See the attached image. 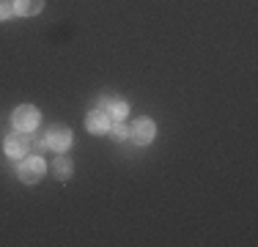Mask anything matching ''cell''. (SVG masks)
I'll return each instance as SVG.
<instances>
[{
    "label": "cell",
    "instance_id": "6da1fadb",
    "mask_svg": "<svg viewBox=\"0 0 258 247\" xmlns=\"http://www.w3.org/2000/svg\"><path fill=\"white\" fill-rule=\"evenodd\" d=\"M11 121H14V127L20 129V132H30V129L39 127V110H36L33 104H20V107L14 110V115H11Z\"/></svg>",
    "mask_w": 258,
    "mask_h": 247
},
{
    "label": "cell",
    "instance_id": "7a4b0ae2",
    "mask_svg": "<svg viewBox=\"0 0 258 247\" xmlns=\"http://www.w3.org/2000/svg\"><path fill=\"white\" fill-rule=\"evenodd\" d=\"M3 148H6V154H9L11 159H20L22 154H28V148H30V140H28V132H11L9 138L3 140Z\"/></svg>",
    "mask_w": 258,
    "mask_h": 247
},
{
    "label": "cell",
    "instance_id": "3957f363",
    "mask_svg": "<svg viewBox=\"0 0 258 247\" xmlns=\"http://www.w3.org/2000/svg\"><path fill=\"white\" fill-rule=\"evenodd\" d=\"M17 173H20V178L25 184H36L41 176H44V162H41L39 157H28V159L20 162V170Z\"/></svg>",
    "mask_w": 258,
    "mask_h": 247
},
{
    "label": "cell",
    "instance_id": "277c9868",
    "mask_svg": "<svg viewBox=\"0 0 258 247\" xmlns=\"http://www.w3.org/2000/svg\"><path fill=\"white\" fill-rule=\"evenodd\" d=\"M129 135H132V140L138 146H149L151 140H154V135H157V127H154L151 118H138L132 124V132Z\"/></svg>",
    "mask_w": 258,
    "mask_h": 247
},
{
    "label": "cell",
    "instance_id": "5b68a950",
    "mask_svg": "<svg viewBox=\"0 0 258 247\" xmlns=\"http://www.w3.org/2000/svg\"><path fill=\"white\" fill-rule=\"evenodd\" d=\"M44 140H47V146H50L52 151H66V148L72 146V132L66 127H52Z\"/></svg>",
    "mask_w": 258,
    "mask_h": 247
},
{
    "label": "cell",
    "instance_id": "8992f818",
    "mask_svg": "<svg viewBox=\"0 0 258 247\" xmlns=\"http://www.w3.org/2000/svg\"><path fill=\"white\" fill-rule=\"evenodd\" d=\"M99 107L107 110V115H110V118H115V121H124L126 113H129L126 102H124V99H118V96H102L99 99Z\"/></svg>",
    "mask_w": 258,
    "mask_h": 247
},
{
    "label": "cell",
    "instance_id": "52a82bcc",
    "mask_svg": "<svg viewBox=\"0 0 258 247\" xmlns=\"http://www.w3.org/2000/svg\"><path fill=\"white\" fill-rule=\"evenodd\" d=\"M110 115H107V110H94V113H88V118H85V129L88 132H94V135H102V132H107L110 129Z\"/></svg>",
    "mask_w": 258,
    "mask_h": 247
},
{
    "label": "cell",
    "instance_id": "ba28073f",
    "mask_svg": "<svg viewBox=\"0 0 258 247\" xmlns=\"http://www.w3.org/2000/svg\"><path fill=\"white\" fill-rule=\"evenodd\" d=\"M44 9V0H14V11L20 17H36Z\"/></svg>",
    "mask_w": 258,
    "mask_h": 247
},
{
    "label": "cell",
    "instance_id": "9c48e42d",
    "mask_svg": "<svg viewBox=\"0 0 258 247\" xmlns=\"http://www.w3.org/2000/svg\"><path fill=\"white\" fill-rule=\"evenodd\" d=\"M72 170H75V165H72L69 157H58V159L52 162V173H55V178H60V181L72 178Z\"/></svg>",
    "mask_w": 258,
    "mask_h": 247
},
{
    "label": "cell",
    "instance_id": "30bf717a",
    "mask_svg": "<svg viewBox=\"0 0 258 247\" xmlns=\"http://www.w3.org/2000/svg\"><path fill=\"white\" fill-rule=\"evenodd\" d=\"M107 132L113 135V140H126L132 129H129L126 124H121V121H118V124H110V129H107Z\"/></svg>",
    "mask_w": 258,
    "mask_h": 247
},
{
    "label": "cell",
    "instance_id": "8fae6325",
    "mask_svg": "<svg viewBox=\"0 0 258 247\" xmlns=\"http://www.w3.org/2000/svg\"><path fill=\"white\" fill-rule=\"evenodd\" d=\"M11 14H14V6H11L9 0H0V22H3V20H9Z\"/></svg>",
    "mask_w": 258,
    "mask_h": 247
},
{
    "label": "cell",
    "instance_id": "7c38bea8",
    "mask_svg": "<svg viewBox=\"0 0 258 247\" xmlns=\"http://www.w3.org/2000/svg\"><path fill=\"white\" fill-rule=\"evenodd\" d=\"M30 148H33V151H39V154H44V148H50V146H47L44 138H36V140H30Z\"/></svg>",
    "mask_w": 258,
    "mask_h": 247
}]
</instances>
